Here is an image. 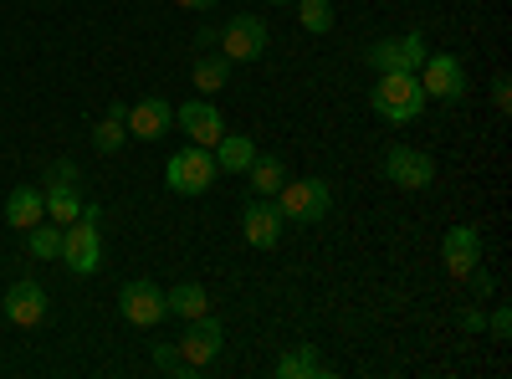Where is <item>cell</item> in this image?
Here are the masks:
<instances>
[{"instance_id":"6da1fadb","label":"cell","mask_w":512,"mask_h":379,"mask_svg":"<svg viewBox=\"0 0 512 379\" xmlns=\"http://www.w3.org/2000/svg\"><path fill=\"white\" fill-rule=\"evenodd\" d=\"M425 88H420V77L415 72H379V82H374V93H369V108L384 118V123H415L420 113H425Z\"/></svg>"},{"instance_id":"7a4b0ae2","label":"cell","mask_w":512,"mask_h":379,"mask_svg":"<svg viewBox=\"0 0 512 379\" xmlns=\"http://www.w3.org/2000/svg\"><path fill=\"white\" fill-rule=\"evenodd\" d=\"M62 262L77 277H93L103 267V205H82V216L62 226Z\"/></svg>"},{"instance_id":"3957f363","label":"cell","mask_w":512,"mask_h":379,"mask_svg":"<svg viewBox=\"0 0 512 379\" xmlns=\"http://www.w3.org/2000/svg\"><path fill=\"white\" fill-rule=\"evenodd\" d=\"M272 200L282 210V221H292V226H318L328 210H333V190L318 175L313 180H282V190Z\"/></svg>"},{"instance_id":"277c9868","label":"cell","mask_w":512,"mask_h":379,"mask_svg":"<svg viewBox=\"0 0 512 379\" xmlns=\"http://www.w3.org/2000/svg\"><path fill=\"white\" fill-rule=\"evenodd\" d=\"M216 154H210L205 144H185V149H175L169 154V164H164V185L175 190V195H205L210 185H216Z\"/></svg>"},{"instance_id":"5b68a950","label":"cell","mask_w":512,"mask_h":379,"mask_svg":"<svg viewBox=\"0 0 512 379\" xmlns=\"http://www.w3.org/2000/svg\"><path fill=\"white\" fill-rule=\"evenodd\" d=\"M175 349H180V359H185V369H190V374H200L205 364H216V359H221V349H226V328H221V318H210V313L190 318V323H185V333L175 339Z\"/></svg>"},{"instance_id":"8992f818","label":"cell","mask_w":512,"mask_h":379,"mask_svg":"<svg viewBox=\"0 0 512 379\" xmlns=\"http://www.w3.org/2000/svg\"><path fill=\"white\" fill-rule=\"evenodd\" d=\"M415 77H420V88H425V98H441V103H461L466 98V67H461V57H451V52H425V62L415 67Z\"/></svg>"},{"instance_id":"52a82bcc","label":"cell","mask_w":512,"mask_h":379,"mask_svg":"<svg viewBox=\"0 0 512 379\" xmlns=\"http://www.w3.org/2000/svg\"><path fill=\"white\" fill-rule=\"evenodd\" d=\"M425 36L420 31H405V36H384V41H374V47L364 52V62L374 67V72H415L420 62H425Z\"/></svg>"},{"instance_id":"ba28073f","label":"cell","mask_w":512,"mask_h":379,"mask_svg":"<svg viewBox=\"0 0 512 379\" xmlns=\"http://www.w3.org/2000/svg\"><path fill=\"white\" fill-rule=\"evenodd\" d=\"M267 41H272V31H267L262 16H231L221 26V57L256 62V57H267Z\"/></svg>"},{"instance_id":"9c48e42d","label":"cell","mask_w":512,"mask_h":379,"mask_svg":"<svg viewBox=\"0 0 512 379\" xmlns=\"http://www.w3.org/2000/svg\"><path fill=\"white\" fill-rule=\"evenodd\" d=\"M118 313L134 323V328H159V323L169 318L164 292H159L149 277H134V282H123V287H118Z\"/></svg>"},{"instance_id":"30bf717a","label":"cell","mask_w":512,"mask_h":379,"mask_svg":"<svg viewBox=\"0 0 512 379\" xmlns=\"http://www.w3.org/2000/svg\"><path fill=\"white\" fill-rule=\"evenodd\" d=\"M384 180H395L400 190H425L436 180V159L410 144H390L384 149Z\"/></svg>"},{"instance_id":"8fae6325","label":"cell","mask_w":512,"mask_h":379,"mask_svg":"<svg viewBox=\"0 0 512 379\" xmlns=\"http://www.w3.org/2000/svg\"><path fill=\"white\" fill-rule=\"evenodd\" d=\"M282 210H277V200H267V195H251L246 200V210H241V236H246V246H256V251H272L277 241H282Z\"/></svg>"},{"instance_id":"7c38bea8","label":"cell","mask_w":512,"mask_h":379,"mask_svg":"<svg viewBox=\"0 0 512 379\" xmlns=\"http://www.w3.org/2000/svg\"><path fill=\"white\" fill-rule=\"evenodd\" d=\"M0 313H6L16 328H41V323H47V287L31 282V277L11 282L6 298H0Z\"/></svg>"},{"instance_id":"4fadbf2b","label":"cell","mask_w":512,"mask_h":379,"mask_svg":"<svg viewBox=\"0 0 512 379\" xmlns=\"http://www.w3.org/2000/svg\"><path fill=\"white\" fill-rule=\"evenodd\" d=\"M175 123H180V134L190 144H205V149H216V139L226 134V118L210 98H190L185 108H175Z\"/></svg>"},{"instance_id":"5bb4252c","label":"cell","mask_w":512,"mask_h":379,"mask_svg":"<svg viewBox=\"0 0 512 379\" xmlns=\"http://www.w3.org/2000/svg\"><path fill=\"white\" fill-rule=\"evenodd\" d=\"M441 262H446L451 277L466 282V272L482 262V231H477V226H451V231L441 236Z\"/></svg>"},{"instance_id":"9a60e30c","label":"cell","mask_w":512,"mask_h":379,"mask_svg":"<svg viewBox=\"0 0 512 379\" xmlns=\"http://www.w3.org/2000/svg\"><path fill=\"white\" fill-rule=\"evenodd\" d=\"M169 129H175V108L164 98H139L128 108V139H164Z\"/></svg>"},{"instance_id":"2e32d148","label":"cell","mask_w":512,"mask_h":379,"mask_svg":"<svg viewBox=\"0 0 512 379\" xmlns=\"http://www.w3.org/2000/svg\"><path fill=\"white\" fill-rule=\"evenodd\" d=\"M6 221L16 231H31L36 221H47V195H41V185H16L6 195Z\"/></svg>"},{"instance_id":"e0dca14e","label":"cell","mask_w":512,"mask_h":379,"mask_svg":"<svg viewBox=\"0 0 512 379\" xmlns=\"http://www.w3.org/2000/svg\"><path fill=\"white\" fill-rule=\"evenodd\" d=\"M210 154H216V170L221 175H246L251 159H256V139L251 134H221Z\"/></svg>"},{"instance_id":"ac0fdd59","label":"cell","mask_w":512,"mask_h":379,"mask_svg":"<svg viewBox=\"0 0 512 379\" xmlns=\"http://www.w3.org/2000/svg\"><path fill=\"white\" fill-rule=\"evenodd\" d=\"M328 364L318 354V344H292L287 354H277V379H323Z\"/></svg>"},{"instance_id":"d6986e66","label":"cell","mask_w":512,"mask_h":379,"mask_svg":"<svg viewBox=\"0 0 512 379\" xmlns=\"http://www.w3.org/2000/svg\"><path fill=\"white\" fill-rule=\"evenodd\" d=\"M123 144H128V103H113L98 118V129H93V149L98 154H118Z\"/></svg>"},{"instance_id":"ffe728a7","label":"cell","mask_w":512,"mask_h":379,"mask_svg":"<svg viewBox=\"0 0 512 379\" xmlns=\"http://www.w3.org/2000/svg\"><path fill=\"white\" fill-rule=\"evenodd\" d=\"M246 180H251V190H256V195H267V200H272V195L282 190V180H287V164H282L277 154H262V149H256Z\"/></svg>"},{"instance_id":"44dd1931","label":"cell","mask_w":512,"mask_h":379,"mask_svg":"<svg viewBox=\"0 0 512 379\" xmlns=\"http://www.w3.org/2000/svg\"><path fill=\"white\" fill-rule=\"evenodd\" d=\"M231 67H236L231 57H195V62H190L195 93H205V98H210V93H221L226 82H231Z\"/></svg>"},{"instance_id":"7402d4cb","label":"cell","mask_w":512,"mask_h":379,"mask_svg":"<svg viewBox=\"0 0 512 379\" xmlns=\"http://www.w3.org/2000/svg\"><path fill=\"white\" fill-rule=\"evenodd\" d=\"M164 308L190 323V318L210 313V298H205V287H200V282H180V287H169V292H164Z\"/></svg>"},{"instance_id":"603a6c76","label":"cell","mask_w":512,"mask_h":379,"mask_svg":"<svg viewBox=\"0 0 512 379\" xmlns=\"http://www.w3.org/2000/svg\"><path fill=\"white\" fill-rule=\"evenodd\" d=\"M41 195H47V221L67 226V221L82 216V195H77V185H41Z\"/></svg>"},{"instance_id":"cb8c5ba5","label":"cell","mask_w":512,"mask_h":379,"mask_svg":"<svg viewBox=\"0 0 512 379\" xmlns=\"http://www.w3.org/2000/svg\"><path fill=\"white\" fill-rule=\"evenodd\" d=\"M26 246H31L36 262H62V226L57 221H36L26 231Z\"/></svg>"},{"instance_id":"d4e9b609","label":"cell","mask_w":512,"mask_h":379,"mask_svg":"<svg viewBox=\"0 0 512 379\" xmlns=\"http://www.w3.org/2000/svg\"><path fill=\"white\" fill-rule=\"evenodd\" d=\"M297 21H303V31L323 36V31H333V6L328 0H297Z\"/></svg>"},{"instance_id":"484cf974","label":"cell","mask_w":512,"mask_h":379,"mask_svg":"<svg viewBox=\"0 0 512 379\" xmlns=\"http://www.w3.org/2000/svg\"><path fill=\"white\" fill-rule=\"evenodd\" d=\"M41 185H82V170L72 159H57V164H47V175H41Z\"/></svg>"},{"instance_id":"4316f807","label":"cell","mask_w":512,"mask_h":379,"mask_svg":"<svg viewBox=\"0 0 512 379\" xmlns=\"http://www.w3.org/2000/svg\"><path fill=\"white\" fill-rule=\"evenodd\" d=\"M154 369H164V374H190L175 344H154Z\"/></svg>"},{"instance_id":"83f0119b","label":"cell","mask_w":512,"mask_h":379,"mask_svg":"<svg viewBox=\"0 0 512 379\" xmlns=\"http://www.w3.org/2000/svg\"><path fill=\"white\" fill-rule=\"evenodd\" d=\"M487 333H492L497 344H507V339H512V313H507V308H497V313L487 318Z\"/></svg>"},{"instance_id":"f1b7e54d","label":"cell","mask_w":512,"mask_h":379,"mask_svg":"<svg viewBox=\"0 0 512 379\" xmlns=\"http://www.w3.org/2000/svg\"><path fill=\"white\" fill-rule=\"evenodd\" d=\"M492 103H497L502 113L512 108V82H507V72H497V77H492Z\"/></svg>"},{"instance_id":"f546056e","label":"cell","mask_w":512,"mask_h":379,"mask_svg":"<svg viewBox=\"0 0 512 379\" xmlns=\"http://www.w3.org/2000/svg\"><path fill=\"white\" fill-rule=\"evenodd\" d=\"M195 47H200V52L221 47V26H195Z\"/></svg>"},{"instance_id":"4dcf8cb0","label":"cell","mask_w":512,"mask_h":379,"mask_svg":"<svg viewBox=\"0 0 512 379\" xmlns=\"http://www.w3.org/2000/svg\"><path fill=\"white\" fill-rule=\"evenodd\" d=\"M461 328H466V333H482V328H487V318H482L477 308H466V313H461Z\"/></svg>"},{"instance_id":"1f68e13d","label":"cell","mask_w":512,"mask_h":379,"mask_svg":"<svg viewBox=\"0 0 512 379\" xmlns=\"http://www.w3.org/2000/svg\"><path fill=\"white\" fill-rule=\"evenodd\" d=\"M175 6H185V11H195V16H200V11H216L221 0H175Z\"/></svg>"},{"instance_id":"d6a6232c","label":"cell","mask_w":512,"mask_h":379,"mask_svg":"<svg viewBox=\"0 0 512 379\" xmlns=\"http://www.w3.org/2000/svg\"><path fill=\"white\" fill-rule=\"evenodd\" d=\"M272 6H292V0H272Z\"/></svg>"}]
</instances>
